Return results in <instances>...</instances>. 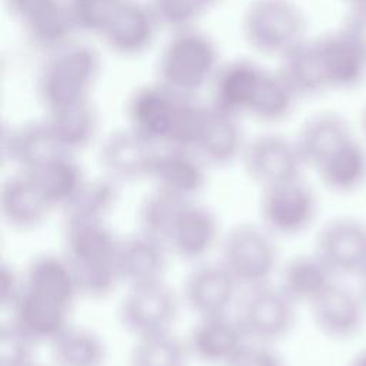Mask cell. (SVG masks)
I'll return each mask as SVG.
<instances>
[{"instance_id": "36", "label": "cell", "mask_w": 366, "mask_h": 366, "mask_svg": "<svg viewBox=\"0 0 366 366\" xmlns=\"http://www.w3.org/2000/svg\"><path fill=\"white\" fill-rule=\"evenodd\" d=\"M117 184L110 177H99L86 182L76 199L63 209L64 220L93 219L106 220V216L117 199Z\"/></svg>"}, {"instance_id": "45", "label": "cell", "mask_w": 366, "mask_h": 366, "mask_svg": "<svg viewBox=\"0 0 366 366\" xmlns=\"http://www.w3.org/2000/svg\"><path fill=\"white\" fill-rule=\"evenodd\" d=\"M359 277H360V295H362L363 300L366 302V266H365V269L359 273Z\"/></svg>"}, {"instance_id": "44", "label": "cell", "mask_w": 366, "mask_h": 366, "mask_svg": "<svg viewBox=\"0 0 366 366\" xmlns=\"http://www.w3.org/2000/svg\"><path fill=\"white\" fill-rule=\"evenodd\" d=\"M347 366H366V349L353 356Z\"/></svg>"}, {"instance_id": "9", "label": "cell", "mask_w": 366, "mask_h": 366, "mask_svg": "<svg viewBox=\"0 0 366 366\" xmlns=\"http://www.w3.org/2000/svg\"><path fill=\"white\" fill-rule=\"evenodd\" d=\"M316 41L330 90H353L366 80L365 20L352 16L340 29Z\"/></svg>"}, {"instance_id": "16", "label": "cell", "mask_w": 366, "mask_h": 366, "mask_svg": "<svg viewBox=\"0 0 366 366\" xmlns=\"http://www.w3.org/2000/svg\"><path fill=\"white\" fill-rule=\"evenodd\" d=\"M160 27L162 24L149 1L124 0L104 27L100 39L114 54L137 57L153 46Z\"/></svg>"}, {"instance_id": "14", "label": "cell", "mask_w": 366, "mask_h": 366, "mask_svg": "<svg viewBox=\"0 0 366 366\" xmlns=\"http://www.w3.org/2000/svg\"><path fill=\"white\" fill-rule=\"evenodd\" d=\"M240 162L247 176L262 189L299 179L305 167L295 140L276 133L259 134L247 140Z\"/></svg>"}, {"instance_id": "20", "label": "cell", "mask_w": 366, "mask_h": 366, "mask_svg": "<svg viewBox=\"0 0 366 366\" xmlns=\"http://www.w3.org/2000/svg\"><path fill=\"white\" fill-rule=\"evenodd\" d=\"M184 340L190 357L210 366H224L249 342L230 315L197 317Z\"/></svg>"}, {"instance_id": "47", "label": "cell", "mask_w": 366, "mask_h": 366, "mask_svg": "<svg viewBox=\"0 0 366 366\" xmlns=\"http://www.w3.org/2000/svg\"><path fill=\"white\" fill-rule=\"evenodd\" d=\"M30 366H44V365H40V363H36V362H34V363L30 365ZM53 366H54V365H53Z\"/></svg>"}, {"instance_id": "41", "label": "cell", "mask_w": 366, "mask_h": 366, "mask_svg": "<svg viewBox=\"0 0 366 366\" xmlns=\"http://www.w3.org/2000/svg\"><path fill=\"white\" fill-rule=\"evenodd\" d=\"M224 366H285L273 345L246 342Z\"/></svg>"}, {"instance_id": "4", "label": "cell", "mask_w": 366, "mask_h": 366, "mask_svg": "<svg viewBox=\"0 0 366 366\" xmlns=\"http://www.w3.org/2000/svg\"><path fill=\"white\" fill-rule=\"evenodd\" d=\"M220 64L217 44L207 33L196 26L179 29L160 50L156 80L179 94L197 97L210 87Z\"/></svg>"}, {"instance_id": "18", "label": "cell", "mask_w": 366, "mask_h": 366, "mask_svg": "<svg viewBox=\"0 0 366 366\" xmlns=\"http://www.w3.org/2000/svg\"><path fill=\"white\" fill-rule=\"evenodd\" d=\"M159 147L144 140L127 126L109 133L99 149V162L104 176L116 183L149 179Z\"/></svg>"}, {"instance_id": "27", "label": "cell", "mask_w": 366, "mask_h": 366, "mask_svg": "<svg viewBox=\"0 0 366 366\" xmlns=\"http://www.w3.org/2000/svg\"><path fill=\"white\" fill-rule=\"evenodd\" d=\"M23 287L73 307L81 296L67 257L56 253L34 256L23 270Z\"/></svg>"}, {"instance_id": "17", "label": "cell", "mask_w": 366, "mask_h": 366, "mask_svg": "<svg viewBox=\"0 0 366 366\" xmlns=\"http://www.w3.org/2000/svg\"><path fill=\"white\" fill-rule=\"evenodd\" d=\"M315 253L336 276L359 274L366 266V223L336 217L319 230Z\"/></svg>"}, {"instance_id": "40", "label": "cell", "mask_w": 366, "mask_h": 366, "mask_svg": "<svg viewBox=\"0 0 366 366\" xmlns=\"http://www.w3.org/2000/svg\"><path fill=\"white\" fill-rule=\"evenodd\" d=\"M39 345L11 320L0 327V366H30Z\"/></svg>"}, {"instance_id": "38", "label": "cell", "mask_w": 366, "mask_h": 366, "mask_svg": "<svg viewBox=\"0 0 366 366\" xmlns=\"http://www.w3.org/2000/svg\"><path fill=\"white\" fill-rule=\"evenodd\" d=\"M162 27L173 30L193 27L219 0H147Z\"/></svg>"}, {"instance_id": "7", "label": "cell", "mask_w": 366, "mask_h": 366, "mask_svg": "<svg viewBox=\"0 0 366 366\" xmlns=\"http://www.w3.org/2000/svg\"><path fill=\"white\" fill-rule=\"evenodd\" d=\"M247 340L274 345L293 329L296 305L272 282L244 289L234 316Z\"/></svg>"}, {"instance_id": "13", "label": "cell", "mask_w": 366, "mask_h": 366, "mask_svg": "<svg viewBox=\"0 0 366 366\" xmlns=\"http://www.w3.org/2000/svg\"><path fill=\"white\" fill-rule=\"evenodd\" d=\"M220 234L216 213L197 199L183 200L170 223L164 246L174 257L199 262L217 244Z\"/></svg>"}, {"instance_id": "8", "label": "cell", "mask_w": 366, "mask_h": 366, "mask_svg": "<svg viewBox=\"0 0 366 366\" xmlns=\"http://www.w3.org/2000/svg\"><path fill=\"white\" fill-rule=\"evenodd\" d=\"M182 303V297L166 280L129 286L117 307L122 327L137 337L170 332Z\"/></svg>"}, {"instance_id": "30", "label": "cell", "mask_w": 366, "mask_h": 366, "mask_svg": "<svg viewBox=\"0 0 366 366\" xmlns=\"http://www.w3.org/2000/svg\"><path fill=\"white\" fill-rule=\"evenodd\" d=\"M352 136L349 123L340 114L319 113L302 126L295 143L305 166L316 169Z\"/></svg>"}, {"instance_id": "6", "label": "cell", "mask_w": 366, "mask_h": 366, "mask_svg": "<svg viewBox=\"0 0 366 366\" xmlns=\"http://www.w3.org/2000/svg\"><path fill=\"white\" fill-rule=\"evenodd\" d=\"M219 260L244 289L272 282L279 270L274 236L262 224L233 226L220 240Z\"/></svg>"}, {"instance_id": "3", "label": "cell", "mask_w": 366, "mask_h": 366, "mask_svg": "<svg viewBox=\"0 0 366 366\" xmlns=\"http://www.w3.org/2000/svg\"><path fill=\"white\" fill-rule=\"evenodd\" d=\"M100 71L102 59L92 44L71 40L47 53L36 81L44 112L90 102Z\"/></svg>"}, {"instance_id": "19", "label": "cell", "mask_w": 366, "mask_h": 366, "mask_svg": "<svg viewBox=\"0 0 366 366\" xmlns=\"http://www.w3.org/2000/svg\"><path fill=\"white\" fill-rule=\"evenodd\" d=\"M207 164L193 150L159 147L149 180L153 189L179 199H197L207 182Z\"/></svg>"}, {"instance_id": "11", "label": "cell", "mask_w": 366, "mask_h": 366, "mask_svg": "<svg viewBox=\"0 0 366 366\" xmlns=\"http://www.w3.org/2000/svg\"><path fill=\"white\" fill-rule=\"evenodd\" d=\"M269 74V69L250 59L222 61L209 87L210 104L239 119L252 117Z\"/></svg>"}, {"instance_id": "21", "label": "cell", "mask_w": 366, "mask_h": 366, "mask_svg": "<svg viewBox=\"0 0 366 366\" xmlns=\"http://www.w3.org/2000/svg\"><path fill=\"white\" fill-rule=\"evenodd\" d=\"M365 307L362 295L335 282L310 305V312L313 323L325 336L346 340L362 330Z\"/></svg>"}, {"instance_id": "32", "label": "cell", "mask_w": 366, "mask_h": 366, "mask_svg": "<svg viewBox=\"0 0 366 366\" xmlns=\"http://www.w3.org/2000/svg\"><path fill=\"white\" fill-rule=\"evenodd\" d=\"M26 173V172H24ZM51 209H66L87 182L74 154L61 153L29 173Z\"/></svg>"}, {"instance_id": "35", "label": "cell", "mask_w": 366, "mask_h": 366, "mask_svg": "<svg viewBox=\"0 0 366 366\" xmlns=\"http://www.w3.org/2000/svg\"><path fill=\"white\" fill-rule=\"evenodd\" d=\"M190 359L186 340L170 330L137 337L129 355V366H187Z\"/></svg>"}, {"instance_id": "39", "label": "cell", "mask_w": 366, "mask_h": 366, "mask_svg": "<svg viewBox=\"0 0 366 366\" xmlns=\"http://www.w3.org/2000/svg\"><path fill=\"white\" fill-rule=\"evenodd\" d=\"M124 0H66L77 33L100 37L104 27Z\"/></svg>"}, {"instance_id": "23", "label": "cell", "mask_w": 366, "mask_h": 366, "mask_svg": "<svg viewBox=\"0 0 366 366\" xmlns=\"http://www.w3.org/2000/svg\"><path fill=\"white\" fill-rule=\"evenodd\" d=\"M71 309L57 300L23 287L20 296L10 307V320L37 345H49L71 323Z\"/></svg>"}, {"instance_id": "29", "label": "cell", "mask_w": 366, "mask_h": 366, "mask_svg": "<svg viewBox=\"0 0 366 366\" xmlns=\"http://www.w3.org/2000/svg\"><path fill=\"white\" fill-rule=\"evenodd\" d=\"M44 122L59 147L74 156L87 149L99 132V113L92 100L49 112Z\"/></svg>"}, {"instance_id": "31", "label": "cell", "mask_w": 366, "mask_h": 366, "mask_svg": "<svg viewBox=\"0 0 366 366\" xmlns=\"http://www.w3.org/2000/svg\"><path fill=\"white\" fill-rule=\"evenodd\" d=\"M277 70L299 99L330 90L316 39H305L283 54Z\"/></svg>"}, {"instance_id": "37", "label": "cell", "mask_w": 366, "mask_h": 366, "mask_svg": "<svg viewBox=\"0 0 366 366\" xmlns=\"http://www.w3.org/2000/svg\"><path fill=\"white\" fill-rule=\"evenodd\" d=\"M183 200L187 199H179L157 189H153L139 206V232L147 234L149 237L160 242L164 246V239L173 216Z\"/></svg>"}, {"instance_id": "12", "label": "cell", "mask_w": 366, "mask_h": 366, "mask_svg": "<svg viewBox=\"0 0 366 366\" xmlns=\"http://www.w3.org/2000/svg\"><path fill=\"white\" fill-rule=\"evenodd\" d=\"M4 6L27 41L46 54L74 40L66 0H4Z\"/></svg>"}, {"instance_id": "24", "label": "cell", "mask_w": 366, "mask_h": 366, "mask_svg": "<svg viewBox=\"0 0 366 366\" xmlns=\"http://www.w3.org/2000/svg\"><path fill=\"white\" fill-rule=\"evenodd\" d=\"M0 210L4 222L16 230H33L43 224L53 210L34 179L16 170L0 189Z\"/></svg>"}, {"instance_id": "2", "label": "cell", "mask_w": 366, "mask_h": 366, "mask_svg": "<svg viewBox=\"0 0 366 366\" xmlns=\"http://www.w3.org/2000/svg\"><path fill=\"white\" fill-rule=\"evenodd\" d=\"M120 237L106 220H64V250L80 289V295L102 299L120 282L117 249Z\"/></svg>"}, {"instance_id": "10", "label": "cell", "mask_w": 366, "mask_h": 366, "mask_svg": "<svg viewBox=\"0 0 366 366\" xmlns=\"http://www.w3.org/2000/svg\"><path fill=\"white\" fill-rule=\"evenodd\" d=\"M259 214L273 236H296L315 222L317 197L302 177L276 183L262 189Z\"/></svg>"}, {"instance_id": "5", "label": "cell", "mask_w": 366, "mask_h": 366, "mask_svg": "<svg viewBox=\"0 0 366 366\" xmlns=\"http://www.w3.org/2000/svg\"><path fill=\"white\" fill-rule=\"evenodd\" d=\"M240 29L253 50L280 59L306 39L307 20L295 0H253L244 9Z\"/></svg>"}, {"instance_id": "25", "label": "cell", "mask_w": 366, "mask_h": 366, "mask_svg": "<svg viewBox=\"0 0 366 366\" xmlns=\"http://www.w3.org/2000/svg\"><path fill=\"white\" fill-rule=\"evenodd\" d=\"M169 250L157 240L137 232L120 237L117 249V270L120 282L127 286L164 280Z\"/></svg>"}, {"instance_id": "34", "label": "cell", "mask_w": 366, "mask_h": 366, "mask_svg": "<svg viewBox=\"0 0 366 366\" xmlns=\"http://www.w3.org/2000/svg\"><path fill=\"white\" fill-rule=\"evenodd\" d=\"M54 366H104L107 347L93 329L69 325L50 343Z\"/></svg>"}, {"instance_id": "33", "label": "cell", "mask_w": 366, "mask_h": 366, "mask_svg": "<svg viewBox=\"0 0 366 366\" xmlns=\"http://www.w3.org/2000/svg\"><path fill=\"white\" fill-rule=\"evenodd\" d=\"M315 170L329 190L335 193L355 192L366 182V149L353 134Z\"/></svg>"}, {"instance_id": "46", "label": "cell", "mask_w": 366, "mask_h": 366, "mask_svg": "<svg viewBox=\"0 0 366 366\" xmlns=\"http://www.w3.org/2000/svg\"><path fill=\"white\" fill-rule=\"evenodd\" d=\"M362 127H363V132L366 134V107L363 110V114H362Z\"/></svg>"}, {"instance_id": "42", "label": "cell", "mask_w": 366, "mask_h": 366, "mask_svg": "<svg viewBox=\"0 0 366 366\" xmlns=\"http://www.w3.org/2000/svg\"><path fill=\"white\" fill-rule=\"evenodd\" d=\"M0 280H1V285H0L1 306L10 309L23 290V274L4 263L1 266Z\"/></svg>"}, {"instance_id": "28", "label": "cell", "mask_w": 366, "mask_h": 366, "mask_svg": "<svg viewBox=\"0 0 366 366\" xmlns=\"http://www.w3.org/2000/svg\"><path fill=\"white\" fill-rule=\"evenodd\" d=\"M282 292L295 303L312 305L333 283L336 274L313 252L290 257L277 270Z\"/></svg>"}, {"instance_id": "26", "label": "cell", "mask_w": 366, "mask_h": 366, "mask_svg": "<svg viewBox=\"0 0 366 366\" xmlns=\"http://www.w3.org/2000/svg\"><path fill=\"white\" fill-rule=\"evenodd\" d=\"M3 157L16 170L30 173L53 157L66 153L56 143L44 119L11 126L3 132Z\"/></svg>"}, {"instance_id": "22", "label": "cell", "mask_w": 366, "mask_h": 366, "mask_svg": "<svg viewBox=\"0 0 366 366\" xmlns=\"http://www.w3.org/2000/svg\"><path fill=\"white\" fill-rule=\"evenodd\" d=\"M247 140L240 119L206 104L194 152L210 167H223L242 159Z\"/></svg>"}, {"instance_id": "15", "label": "cell", "mask_w": 366, "mask_h": 366, "mask_svg": "<svg viewBox=\"0 0 366 366\" xmlns=\"http://www.w3.org/2000/svg\"><path fill=\"white\" fill-rule=\"evenodd\" d=\"M239 289L240 285L220 260L203 262L186 276L182 302L197 317L230 315Z\"/></svg>"}, {"instance_id": "43", "label": "cell", "mask_w": 366, "mask_h": 366, "mask_svg": "<svg viewBox=\"0 0 366 366\" xmlns=\"http://www.w3.org/2000/svg\"><path fill=\"white\" fill-rule=\"evenodd\" d=\"M345 1L350 6L353 11L352 16H356L366 21V0H345Z\"/></svg>"}, {"instance_id": "1", "label": "cell", "mask_w": 366, "mask_h": 366, "mask_svg": "<svg viewBox=\"0 0 366 366\" xmlns=\"http://www.w3.org/2000/svg\"><path fill=\"white\" fill-rule=\"evenodd\" d=\"M206 104L179 94L157 80L137 87L127 99V127L157 147L193 150Z\"/></svg>"}]
</instances>
